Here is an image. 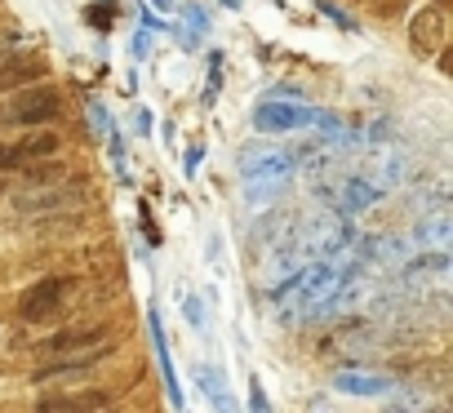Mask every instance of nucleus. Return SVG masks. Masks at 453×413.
Returning <instances> with one entry per match:
<instances>
[{"label":"nucleus","instance_id":"nucleus-1","mask_svg":"<svg viewBox=\"0 0 453 413\" xmlns=\"http://www.w3.org/2000/svg\"><path fill=\"white\" fill-rule=\"evenodd\" d=\"M58 116H63V94H58L54 85H36V89L19 94V98L5 107V120L27 125V129H41V125H50V120H58Z\"/></svg>","mask_w":453,"mask_h":413},{"label":"nucleus","instance_id":"nucleus-2","mask_svg":"<svg viewBox=\"0 0 453 413\" xmlns=\"http://www.w3.org/2000/svg\"><path fill=\"white\" fill-rule=\"evenodd\" d=\"M58 134L54 129H36V134H27V138H19V142H10V147H0V173H10V169H32L36 160H50V156H58Z\"/></svg>","mask_w":453,"mask_h":413},{"label":"nucleus","instance_id":"nucleus-3","mask_svg":"<svg viewBox=\"0 0 453 413\" xmlns=\"http://www.w3.org/2000/svg\"><path fill=\"white\" fill-rule=\"evenodd\" d=\"M63 294H67V280H58V276L36 280L32 289H23V298H19V316H23V320H50V316L63 307Z\"/></svg>","mask_w":453,"mask_h":413},{"label":"nucleus","instance_id":"nucleus-4","mask_svg":"<svg viewBox=\"0 0 453 413\" xmlns=\"http://www.w3.org/2000/svg\"><path fill=\"white\" fill-rule=\"evenodd\" d=\"M316 120V111H307V107H298V103H263L258 111H254V125L263 129V134H289V129H303V125H311Z\"/></svg>","mask_w":453,"mask_h":413},{"label":"nucleus","instance_id":"nucleus-5","mask_svg":"<svg viewBox=\"0 0 453 413\" xmlns=\"http://www.w3.org/2000/svg\"><path fill=\"white\" fill-rule=\"evenodd\" d=\"M111 404V395L98 391H58V395H41L36 413H103Z\"/></svg>","mask_w":453,"mask_h":413},{"label":"nucleus","instance_id":"nucleus-6","mask_svg":"<svg viewBox=\"0 0 453 413\" xmlns=\"http://www.w3.org/2000/svg\"><path fill=\"white\" fill-rule=\"evenodd\" d=\"M81 191L76 187H63V182H50V187H23L19 191V210L23 214H45V210H63V204H72Z\"/></svg>","mask_w":453,"mask_h":413},{"label":"nucleus","instance_id":"nucleus-7","mask_svg":"<svg viewBox=\"0 0 453 413\" xmlns=\"http://www.w3.org/2000/svg\"><path fill=\"white\" fill-rule=\"evenodd\" d=\"M103 356H111V347H103V351H89V356H54L50 364H41L36 369V382H54V378H76V373H89Z\"/></svg>","mask_w":453,"mask_h":413},{"label":"nucleus","instance_id":"nucleus-8","mask_svg":"<svg viewBox=\"0 0 453 413\" xmlns=\"http://www.w3.org/2000/svg\"><path fill=\"white\" fill-rule=\"evenodd\" d=\"M103 338H107V329H63V333L45 338V351L50 356H72V351H85V347H94Z\"/></svg>","mask_w":453,"mask_h":413},{"label":"nucleus","instance_id":"nucleus-9","mask_svg":"<svg viewBox=\"0 0 453 413\" xmlns=\"http://www.w3.org/2000/svg\"><path fill=\"white\" fill-rule=\"evenodd\" d=\"M36 80H45V63L36 54H23L10 67H0V89H19V85H36Z\"/></svg>","mask_w":453,"mask_h":413},{"label":"nucleus","instance_id":"nucleus-10","mask_svg":"<svg viewBox=\"0 0 453 413\" xmlns=\"http://www.w3.org/2000/svg\"><path fill=\"white\" fill-rule=\"evenodd\" d=\"M334 386H338L342 395H382L391 382H387L382 373H338Z\"/></svg>","mask_w":453,"mask_h":413},{"label":"nucleus","instance_id":"nucleus-11","mask_svg":"<svg viewBox=\"0 0 453 413\" xmlns=\"http://www.w3.org/2000/svg\"><path fill=\"white\" fill-rule=\"evenodd\" d=\"M196 378H200V391H204V395L213 400V409H218V413H241V409H236V400H232V391H226V386H222V378H218V369H209V364H200V369H196Z\"/></svg>","mask_w":453,"mask_h":413},{"label":"nucleus","instance_id":"nucleus-12","mask_svg":"<svg viewBox=\"0 0 453 413\" xmlns=\"http://www.w3.org/2000/svg\"><path fill=\"white\" fill-rule=\"evenodd\" d=\"M338 280H342V276H338L334 267H316V272L307 276V289H303V298H307V302H325V298L338 289Z\"/></svg>","mask_w":453,"mask_h":413},{"label":"nucleus","instance_id":"nucleus-13","mask_svg":"<svg viewBox=\"0 0 453 413\" xmlns=\"http://www.w3.org/2000/svg\"><path fill=\"white\" fill-rule=\"evenodd\" d=\"M373 200H378V191H373L369 182H347V210H351V214L369 210Z\"/></svg>","mask_w":453,"mask_h":413},{"label":"nucleus","instance_id":"nucleus-14","mask_svg":"<svg viewBox=\"0 0 453 413\" xmlns=\"http://www.w3.org/2000/svg\"><path fill=\"white\" fill-rule=\"evenodd\" d=\"M422 23H426V27H422V50H435V45H440V23H435V14H426Z\"/></svg>","mask_w":453,"mask_h":413},{"label":"nucleus","instance_id":"nucleus-15","mask_svg":"<svg viewBox=\"0 0 453 413\" xmlns=\"http://www.w3.org/2000/svg\"><path fill=\"white\" fill-rule=\"evenodd\" d=\"M250 409H254V413H272V409H267V395H263L258 382H250Z\"/></svg>","mask_w":453,"mask_h":413},{"label":"nucleus","instance_id":"nucleus-16","mask_svg":"<svg viewBox=\"0 0 453 413\" xmlns=\"http://www.w3.org/2000/svg\"><path fill=\"white\" fill-rule=\"evenodd\" d=\"M187 320H191L196 329L204 325V316H200V302H196V298H187Z\"/></svg>","mask_w":453,"mask_h":413},{"label":"nucleus","instance_id":"nucleus-17","mask_svg":"<svg viewBox=\"0 0 453 413\" xmlns=\"http://www.w3.org/2000/svg\"><path fill=\"white\" fill-rule=\"evenodd\" d=\"M196 164H200V147H191V151H187V173H196Z\"/></svg>","mask_w":453,"mask_h":413},{"label":"nucleus","instance_id":"nucleus-18","mask_svg":"<svg viewBox=\"0 0 453 413\" xmlns=\"http://www.w3.org/2000/svg\"><path fill=\"white\" fill-rule=\"evenodd\" d=\"M0 63H5V54H0Z\"/></svg>","mask_w":453,"mask_h":413}]
</instances>
